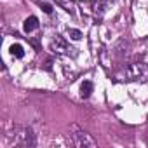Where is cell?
Returning <instances> with one entry per match:
<instances>
[{"label": "cell", "mask_w": 148, "mask_h": 148, "mask_svg": "<svg viewBox=\"0 0 148 148\" xmlns=\"http://www.w3.org/2000/svg\"><path fill=\"white\" fill-rule=\"evenodd\" d=\"M124 79L134 82H146L148 80V64L146 63H132L124 70Z\"/></svg>", "instance_id": "2"}, {"label": "cell", "mask_w": 148, "mask_h": 148, "mask_svg": "<svg viewBox=\"0 0 148 148\" xmlns=\"http://www.w3.org/2000/svg\"><path fill=\"white\" fill-rule=\"evenodd\" d=\"M68 35L71 40H80L82 38V32L80 30H75V28H68Z\"/></svg>", "instance_id": "10"}, {"label": "cell", "mask_w": 148, "mask_h": 148, "mask_svg": "<svg viewBox=\"0 0 148 148\" xmlns=\"http://www.w3.org/2000/svg\"><path fill=\"white\" fill-rule=\"evenodd\" d=\"M51 51L56 52V54H70V51H75V49H71L66 42L64 37L61 35H54L52 40H51Z\"/></svg>", "instance_id": "4"}, {"label": "cell", "mask_w": 148, "mask_h": 148, "mask_svg": "<svg viewBox=\"0 0 148 148\" xmlns=\"http://www.w3.org/2000/svg\"><path fill=\"white\" fill-rule=\"evenodd\" d=\"M92 89H94L92 82H91V80H84L82 86H80V98H82V99H87V98L92 94Z\"/></svg>", "instance_id": "8"}, {"label": "cell", "mask_w": 148, "mask_h": 148, "mask_svg": "<svg viewBox=\"0 0 148 148\" xmlns=\"http://www.w3.org/2000/svg\"><path fill=\"white\" fill-rule=\"evenodd\" d=\"M110 4H113V0H94L92 2V14H94V18L98 21L103 19V16L106 14Z\"/></svg>", "instance_id": "5"}, {"label": "cell", "mask_w": 148, "mask_h": 148, "mask_svg": "<svg viewBox=\"0 0 148 148\" xmlns=\"http://www.w3.org/2000/svg\"><path fill=\"white\" fill-rule=\"evenodd\" d=\"M54 2H56L59 7H63L66 12H70V14H75V9H77L75 0H54Z\"/></svg>", "instance_id": "6"}, {"label": "cell", "mask_w": 148, "mask_h": 148, "mask_svg": "<svg viewBox=\"0 0 148 148\" xmlns=\"http://www.w3.org/2000/svg\"><path fill=\"white\" fill-rule=\"evenodd\" d=\"M37 28H38V19H37L35 16H30V18L25 19V23H23V30H25L26 33H32V32H35Z\"/></svg>", "instance_id": "7"}, {"label": "cell", "mask_w": 148, "mask_h": 148, "mask_svg": "<svg viewBox=\"0 0 148 148\" xmlns=\"http://www.w3.org/2000/svg\"><path fill=\"white\" fill-rule=\"evenodd\" d=\"M73 129V134H71V145L77 146V148H94L96 146V141L82 129H79L77 125H71Z\"/></svg>", "instance_id": "3"}, {"label": "cell", "mask_w": 148, "mask_h": 148, "mask_svg": "<svg viewBox=\"0 0 148 148\" xmlns=\"http://www.w3.org/2000/svg\"><path fill=\"white\" fill-rule=\"evenodd\" d=\"M9 51H11V54L14 56V58H23L25 56V49H23V45L21 44H12L11 47H9Z\"/></svg>", "instance_id": "9"}, {"label": "cell", "mask_w": 148, "mask_h": 148, "mask_svg": "<svg viewBox=\"0 0 148 148\" xmlns=\"http://www.w3.org/2000/svg\"><path fill=\"white\" fill-rule=\"evenodd\" d=\"M113 2H115V0H113Z\"/></svg>", "instance_id": "12"}, {"label": "cell", "mask_w": 148, "mask_h": 148, "mask_svg": "<svg viewBox=\"0 0 148 148\" xmlns=\"http://www.w3.org/2000/svg\"><path fill=\"white\" fill-rule=\"evenodd\" d=\"M38 7H40L45 14H52V7H51L49 4H45V2H44V4H42V2H38Z\"/></svg>", "instance_id": "11"}, {"label": "cell", "mask_w": 148, "mask_h": 148, "mask_svg": "<svg viewBox=\"0 0 148 148\" xmlns=\"http://www.w3.org/2000/svg\"><path fill=\"white\" fill-rule=\"evenodd\" d=\"M9 138H14V145L21 148H32L35 146V134L30 127H16Z\"/></svg>", "instance_id": "1"}]
</instances>
